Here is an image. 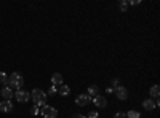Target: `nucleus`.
I'll return each instance as SVG.
<instances>
[{"mask_svg": "<svg viewBox=\"0 0 160 118\" xmlns=\"http://www.w3.org/2000/svg\"><path fill=\"white\" fill-rule=\"evenodd\" d=\"M22 85H24V78H22V75H21L19 72H13V73H10L8 80H7V83H5V86H8L10 89H16V91L21 89Z\"/></svg>", "mask_w": 160, "mask_h": 118, "instance_id": "obj_1", "label": "nucleus"}, {"mask_svg": "<svg viewBox=\"0 0 160 118\" xmlns=\"http://www.w3.org/2000/svg\"><path fill=\"white\" fill-rule=\"evenodd\" d=\"M31 97H32V101L35 102V106L38 107H43L45 106V102H47V93L45 91H42V89H38V88H35V89H32V93H31Z\"/></svg>", "mask_w": 160, "mask_h": 118, "instance_id": "obj_2", "label": "nucleus"}, {"mask_svg": "<svg viewBox=\"0 0 160 118\" xmlns=\"http://www.w3.org/2000/svg\"><path fill=\"white\" fill-rule=\"evenodd\" d=\"M40 115H42L43 118H56L58 116V110L55 107H51V106H45L42 107V110H40Z\"/></svg>", "mask_w": 160, "mask_h": 118, "instance_id": "obj_3", "label": "nucleus"}, {"mask_svg": "<svg viewBox=\"0 0 160 118\" xmlns=\"http://www.w3.org/2000/svg\"><path fill=\"white\" fill-rule=\"evenodd\" d=\"M13 96H15V99H16L18 102H21V104L29 102V99H31V94L28 93V91H24V89H18Z\"/></svg>", "mask_w": 160, "mask_h": 118, "instance_id": "obj_4", "label": "nucleus"}, {"mask_svg": "<svg viewBox=\"0 0 160 118\" xmlns=\"http://www.w3.org/2000/svg\"><path fill=\"white\" fill-rule=\"evenodd\" d=\"M114 94H115L120 101H125V99H128V89H127L125 86H122V85H118V86L114 88Z\"/></svg>", "mask_w": 160, "mask_h": 118, "instance_id": "obj_5", "label": "nucleus"}, {"mask_svg": "<svg viewBox=\"0 0 160 118\" xmlns=\"http://www.w3.org/2000/svg\"><path fill=\"white\" fill-rule=\"evenodd\" d=\"M90 102H91V97H90L88 94H78L77 99H75V104H77V106H80V107L88 106Z\"/></svg>", "mask_w": 160, "mask_h": 118, "instance_id": "obj_6", "label": "nucleus"}, {"mask_svg": "<svg viewBox=\"0 0 160 118\" xmlns=\"http://www.w3.org/2000/svg\"><path fill=\"white\" fill-rule=\"evenodd\" d=\"M93 104H95L96 107H99V109H104L106 106H108V99H106L104 96H95L93 97Z\"/></svg>", "mask_w": 160, "mask_h": 118, "instance_id": "obj_7", "label": "nucleus"}, {"mask_svg": "<svg viewBox=\"0 0 160 118\" xmlns=\"http://www.w3.org/2000/svg\"><path fill=\"white\" fill-rule=\"evenodd\" d=\"M0 112H3V113L13 112V104L10 101H2V102H0Z\"/></svg>", "mask_w": 160, "mask_h": 118, "instance_id": "obj_8", "label": "nucleus"}, {"mask_svg": "<svg viewBox=\"0 0 160 118\" xmlns=\"http://www.w3.org/2000/svg\"><path fill=\"white\" fill-rule=\"evenodd\" d=\"M51 85L53 86H61L62 85V75L59 72H55L51 75Z\"/></svg>", "mask_w": 160, "mask_h": 118, "instance_id": "obj_9", "label": "nucleus"}, {"mask_svg": "<svg viewBox=\"0 0 160 118\" xmlns=\"http://www.w3.org/2000/svg\"><path fill=\"white\" fill-rule=\"evenodd\" d=\"M0 94H2L3 101H11V97H13V91H11L8 86H3L2 89H0Z\"/></svg>", "mask_w": 160, "mask_h": 118, "instance_id": "obj_10", "label": "nucleus"}, {"mask_svg": "<svg viewBox=\"0 0 160 118\" xmlns=\"http://www.w3.org/2000/svg\"><path fill=\"white\" fill-rule=\"evenodd\" d=\"M69 93H71V88L68 86V85H61V86H58V94L59 96H69Z\"/></svg>", "mask_w": 160, "mask_h": 118, "instance_id": "obj_11", "label": "nucleus"}, {"mask_svg": "<svg viewBox=\"0 0 160 118\" xmlns=\"http://www.w3.org/2000/svg\"><path fill=\"white\" fill-rule=\"evenodd\" d=\"M142 107H144V110L151 112L152 109H155V102L152 99H146V101H142Z\"/></svg>", "mask_w": 160, "mask_h": 118, "instance_id": "obj_12", "label": "nucleus"}, {"mask_svg": "<svg viewBox=\"0 0 160 118\" xmlns=\"http://www.w3.org/2000/svg\"><path fill=\"white\" fill-rule=\"evenodd\" d=\"M87 94H88L90 97H91V96H93V97L98 96V94H99V86H96V85H91V86L87 89Z\"/></svg>", "mask_w": 160, "mask_h": 118, "instance_id": "obj_13", "label": "nucleus"}, {"mask_svg": "<svg viewBox=\"0 0 160 118\" xmlns=\"http://www.w3.org/2000/svg\"><path fill=\"white\" fill-rule=\"evenodd\" d=\"M149 94H151V97H158V94H160V88H158V85L151 86V89H149Z\"/></svg>", "mask_w": 160, "mask_h": 118, "instance_id": "obj_14", "label": "nucleus"}, {"mask_svg": "<svg viewBox=\"0 0 160 118\" xmlns=\"http://www.w3.org/2000/svg\"><path fill=\"white\" fill-rule=\"evenodd\" d=\"M127 116L128 118H141V113L136 112V110H128L127 112Z\"/></svg>", "mask_w": 160, "mask_h": 118, "instance_id": "obj_15", "label": "nucleus"}, {"mask_svg": "<svg viewBox=\"0 0 160 118\" xmlns=\"http://www.w3.org/2000/svg\"><path fill=\"white\" fill-rule=\"evenodd\" d=\"M118 8H120V11H122V13H127V10H128V2H127V0H122V2L118 3Z\"/></svg>", "mask_w": 160, "mask_h": 118, "instance_id": "obj_16", "label": "nucleus"}, {"mask_svg": "<svg viewBox=\"0 0 160 118\" xmlns=\"http://www.w3.org/2000/svg\"><path fill=\"white\" fill-rule=\"evenodd\" d=\"M7 80H8V75L5 73V72H0V83H7Z\"/></svg>", "mask_w": 160, "mask_h": 118, "instance_id": "obj_17", "label": "nucleus"}, {"mask_svg": "<svg viewBox=\"0 0 160 118\" xmlns=\"http://www.w3.org/2000/svg\"><path fill=\"white\" fill-rule=\"evenodd\" d=\"M56 93H58V86H51L48 89V96H55Z\"/></svg>", "mask_w": 160, "mask_h": 118, "instance_id": "obj_18", "label": "nucleus"}, {"mask_svg": "<svg viewBox=\"0 0 160 118\" xmlns=\"http://www.w3.org/2000/svg\"><path fill=\"white\" fill-rule=\"evenodd\" d=\"M87 118H98V112H95V110L90 112V113L87 115Z\"/></svg>", "mask_w": 160, "mask_h": 118, "instance_id": "obj_19", "label": "nucleus"}, {"mask_svg": "<svg viewBox=\"0 0 160 118\" xmlns=\"http://www.w3.org/2000/svg\"><path fill=\"white\" fill-rule=\"evenodd\" d=\"M31 113H32V115H38V107H37V106H34V107L31 109Z\"/></svg>", "mask_w": 160, "mask_h": 118, "instance_id": "obj_20", "label": "nucleus"}, {"mask_svg": "<svg viewBox=\"0 0 160 118\" xmlns=\"http://www.w3.org/2000/svg\"><path fill=\"white\" fill-rule=\"evenodd\" d=\"M114 118H127V116H125V113L118 112V113H115V116H114Z\"/></svg>", "mask_w": 160, "mask_h": 118, "instance_id": "obj_21", "label": "nucleus"}, {"mask_svg": "<svg viewBox=\"0 0 160 118\" xmlns=\"http://www.w3.org/2000/svg\"><path fill=\"white\" fill-rule=\"evenodd\" d=\"M118 78H114V80H112V88H115V86H118Z\"/></svg>", "mask_w": 160, "mask_h": 118, "instance_id": "obj_22", "label": "nucleus"}, {"mask_svg": "<svg viewBox=\"0 0 160 118\" xmlns=\"http://www.w3.org/2000/svg\"><path fill=\"white\" fill-rule=\"evenodd\" d=\"M139 3H141V0H131L128 5H139Z\"/></svg>", "mask_w": 160, "mask_h": 118, "instance_id": "obj_23", "label": "nucleus"}, {"mask_svg": "<svg viewBox=\"0 0 160 118\" xmlns=\"http://www.w3.org/2000/svg\"><path fill=\"white\" fill-rule=\"evenodd\" d=\"M72 118H87L85 115H82V113H74V116Z\"/></svg>", "mask_w": 160, "mask_h": 118, "instance_id": "obj_24", "label": "nucleus"}, {"mask_svg": "<svg viewBox=\"0 0 160 118\" xmlns=\"http://www.w3.org/2000/svg\"><path fill=\"white\" fill-rule=\"evenodd\" d=\"M106 93H109V94H111V93H114V88H112V86H109L108 89H106Z\"/></svg>", "mask_w": 160, "mask_h": 118, "instance_id": "obj_25", "label": "nucleus"}]
</instances>
